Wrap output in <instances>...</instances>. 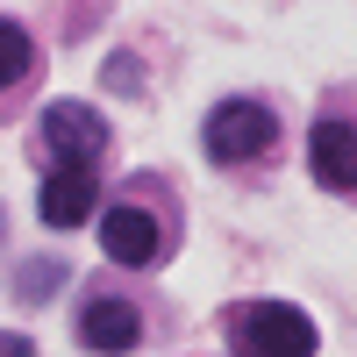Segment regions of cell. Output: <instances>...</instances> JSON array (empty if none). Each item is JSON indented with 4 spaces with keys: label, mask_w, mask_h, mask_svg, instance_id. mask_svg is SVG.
<instances>
[{
    "label": "cell",
    "mask_w": 357,
    "mask_h": 357,
    "mask_svg": "<svg viewBox=\"0 0 357 357\" xmlns=\"http://www.w3.org/2000/svg\"><path fill=\"white\" fill-rule=\"evenodd\" d=\"M22 72H29V36L15 22H0V86H15Z\"/></svg>",
    "instance_id": "cell-8"
},
{
    "label": "cell",
    "mask_w": 357,
    "mask_h": 357,
    "mask_svg": "<svg viewBox=\"0 0 357 357\" xmlns=\"http://www.w3.org/2000/svg\"><path fill=\"white\" fill-rule=\"evenodd\" d=\"M93 200H100V186H93V172H43V186H36V215L50 222V229H79L86 215H93Z\"/></svg>",
    "instance_id": "cell-7"
},
{
    "label": "cell",
    "mask_w": 357,
    "mask_h": 357,
    "mask_svg": "<svg viewBox=\"0 0 357 357\" xmlns=\"http://www.w3.org/2000/svg\"><path fill=\"white\" fill-rule=\"evenodd\" d=\"M229 343L236 357H314V321L301 307H286V301H250V307H236L229 314Z\"/></svg>",
    "instance_id": "cell-1"
},
{
    "label": "cell",
    "mask_w": 357,
    "mask_h": 357,
    "mask_svg": "<svg viewBox=\"0 0 357 357\" xmlns=\"http://www.w3.org/2000/svg\"><path fill=\"white\" fill-rule=\"evenodd\" d=\"M0 357H36V343L29 336H0Z\"/></svg>",
    "instance_id": "cell-9"
},
{
    "label": "cell",
    "mask_w": 357,
    "mask_h": 357,
    "mask_svg": "<svg viewBox=\"0 0 357 357\" xmlns=\"http://www.w3.org/2000/svg\"><path fill=\"white\" fill-rule=\"evenodd\" d=\"M100 250H107L114 264H129V272L158 264V250H165L158 215H151V207H136V200H114L107 215H100Z\"/></svg>",
    "instance_id": "cell-4"
},
{
    "label": "cell",
    "mask_w": 357,
    "mask_h": 357,
    "mask_svg": "<svg viewBox=\"0 0 357 357\" xmlns=\"http://www.w3.org/2000/svg\"><path fill=\"white\" fill-rule=\"evenodd\" d=\"M279 143V122L264 100H222L207 114V158L215 165H243V158H264Z\"/></svg>",
    "instance_id": "cell-2"
},
{
    "label": "cell",
    "mask_w": 357,
    "mask_h": 357,
    "mask_svg": "<svg viewBox=\"0 0 357 357\" xmlns=\"http://www.w3.org/2000/svg\"><path fill=\"white\" fill-rule=\"evenodd\" d=\"M307 158H314V178H321L329 193H350V186H357V129L343 122V114L314 122V136H307Z\"/></svg>",
    "instance_id": "cell-6"
},
{
    "label": "cell",
    "mask_w": 357,
    "mask_h": 357,
    "mask_svg": "<svg viewBox=\"0 0 357 357\" xmlns=\"http://www.w3.org/2000/svg\"><path fill=\"white\" fill-rule=\"evenodd\" d=\"M43 143L65 172H93V158L107 151V122L86 100H50L43 107Z\"/></svg>",
    "instance_id": "cell-3"
},
{
    "label": "cell",
    "mask_w": 357,
    "mask_h": 357,
    "mask_svg": "<svg viewBox=\"0 0 357 357\" xmlns=\"http://www.w3.org/2000/svg\"><path fill=\"white\" fill-rule=\"evenodd\" d=\"M79 343L100 350V357H129L143 343V314L129 301H114V293H100V301H86V314H79Z\"/></svg>",
    "instance_id": "cell-5"
}]
</instances>
